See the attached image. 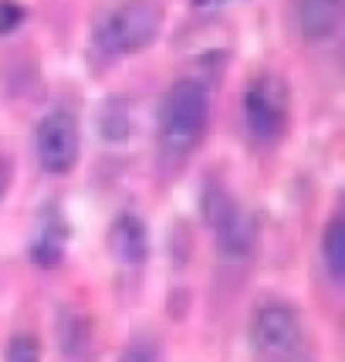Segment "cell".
Segmentation results:
<instances>
[{"instance_id": "7", "label": "cell", "mask_w": 345, "mask_h": 362, "mask_svg": "<svg viewBox=\"0 0 345 362\" xmlns=\"http://www.w3.org/2000/svg\"><path fill=\"white\" fill-rule=\"evenodd\" d=\"M345 0H295V24L308 45H329L342 31Z\"/></svg>"}, {"instance_id": "4", "label": "cell", "mask_w": 345, "mask_h": 362, "mask_svg": "<svg viewBox=\"0 0 345 362\" xmlns=\"http://www.w3.org/2000/svg\"><path fill=\"white\" fill-rule=\"evenodd\" d=\"M34 149H37V163H41L45 173L62 176V173H68V170H75L78 149H81V136H78L75 115L64 109L47 112L45 119L37 122Z\"/></svg>"}, {"instance_id": "14", "label": "cell", "mask_w": 345, "mask_h": 362, "mask_svg": "<svg viewBox=\"0 0 345 362\" xmlns=\"http://www.w3.org/2000/svg\"><path fill=\"white\" fill-rule=\"evenodd\" d=\"M119 362H163V352H159V342H153V339H136V342H129Z\"/></svg>"}, {"instance_id": "5", "label": "cell", "mask_w": 345, "mask_h": 362, "mask_svg": "<svg viewBox=\"0 0 345 362\" xmlns=\"http://www.w3.org/2000/svg\"><path fill=\"white\" fill-rule=\"evenodd\" d=\"M206 223H214L217 247L227 261H247L257 244V223L251 210L234 204L227 193H214L206 200Z\"/></svg>"}, {"instance_id": "11", "label": "cell", "mask_w": 345, "mask_h": 362, "mask_svg": "<svg viewBox=\"0 0 345 362\" xmlns=\"http://www.w3.org/2000/svg\"><path fill=\"white\" fill-rule=\"evenodd\" d=\"M58 346H62V356L64 359H81L88 346H92V329H88V318L64 308L58 315Z\"/></svg>"}, {"instance_id": "13", "label": "cell", "mask_w": 345, "mask_h": 362, "mask_svg": "<svg viewBox=\"0 0 345 362\" xmlns=\"http://www.w3.org/2000/svg\"><path fill=\"white\" fill-rule=\"evenodd\" d=\"M4 362H41V342L28 332H21V335L11 339V346L4 352Z\"/></svg>"}, {"instance_id": "6", "label": "cell", "mask_w": 345, "mask_h": 362, "mask_svg": "<svg viewBox=\"0 0 345 362\" xmlns=\"http://www.w3.org/2000/svg\"><path fill=\"white\" fill-rule=\"evenodd\" d=\"M251 346L257 356L281 359L301 346V318L284 301H267L251 318Z\"/></svg>"}, {"instance_id": "12", "label": "cell", "mask_w": 345, "mask_h": 362, "mask_svg": "<svg viewBox=\"0 0 345 362\" xmlns=\"http://www.w3.org/2000/svg\"><path fill=\"white\" fill-rule=\"evenodd\" d=\"M132 129H136V122H132V109H129L122 98H109L105 109L98 112V132H102L109 142H122V139L132 136Z\"/></svg>"}, {"instance_id": "9", "label": "cell", "mask_w": 345, "mask_h": 362, "mask_svg": "<svg viewBox=\"0 0 345 362\" xmlns=\"http://www.w3.org/2000/svg\"><path fill=\"white\" fill-rule=\"evenodd\" d=\"M64 247H68V223H64V217L54 206H47L41 214V221H37V227H34L31 261L45 271L58 268L64 261Z\"/></svg>"}, {"instance_id": "8", "label": "cell", "mask_w": 345, "mask_h": 362, "mask_svg": "<svg viewBox=\"0 0 345 362\" xmlns=\"http://www.w3.org/2000/svg\"><path fill=\"white\" fill-rule=\"evenodd\" d=\"M109 251L115 257V264L136 271L146 264L149 257V234H146V223L136 214H119L109 227Z\"/></svg>"}, {"instance_id": "3", "label": "cell", "mask_w": 345, "mask_h": 362, "mask_svg": "<svg viewBox=\"0 0 345 362\" xmlns=\"http://www.w3.org/2000/svg\"><path fill=\"white\" fill-rule=\"evenodd\" d=\"M244 126L254 142H278L288 129V88L274 75H257L244 88Z\"/></svg>"}, {"instance_id": "1", "label": "cell", "mask_w": 345, "mask_h": 362, "mask_svg": "<svg viewBox=\"0 0 345 362\" xmlns=\"http://www.w3.org/2000/svg\"><path fill=\"white\" fill-rule=\"evenodd\" d=\"M210 122V95L206 85L197 78L172 81V88L163 98L159 109V142L170 156H189L206 132Z\"/></svg>"}, {"instance_id": "16", "label": "cell", "mask_w": 345, "mask_h": 362, "mask_svg": "<svg viewBox=\"0 0 345 362\" xmlns=\"http://www.w3.org/2000/svg\"><path fill=\"white\" fill-rule=\"evenodd\" d=\"M7 187H11V166L0 159V200H4V193H7Z\"/></svg>"}, {"instance_id": "10", "label": "cell", "mask_w": 345, "mask_h": 362, "mask_svg": "<svg viewBox=\"0 0 345 362\" xmlns=\"http://www.w3.org/2000/svg\"><path fill=\"white\" fill-rule=\"evenodd\" d=\"M322 268L335 288H342L345 278V221L335 214L329 227L322 230Z\"/></svg>"}, {"instance_id": "15", "label": "cell", "mask_w": 345, "mask_h": 362, "mask_svg": "<svg viewBox=\"0 0 345 362\" xmlns=\"http://www.w3.org/2000/svg\"><path fill=\"white\" fill-rule=\"evenodd\" d=\"M21 21H24V7H17V4H11V0H4V4H0V34L14 31Z\"/></svg>"}, {"instance_id": "2", "label": "cell", "mask_w": 345, "mask_h": 362, "mask_svg": "<svg viewBox=\"0 0 345 362\" xmlns=\"http://www.w3.org/2000/svg\"><path fill=\"white\" fill-rule=\"evenodd\" d=\"M163 28V11L153 0H126L102 14L92 31V47L102 58H126L156 41Z\"/></svg>"}]
</instances>
